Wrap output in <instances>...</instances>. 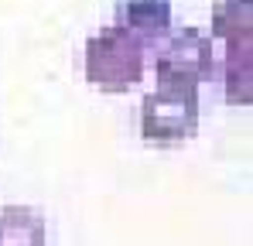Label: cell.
<instances>
[{"label": "cell", "instance_id": "obj_1", "mask_svg": "<svg viewBox=\"0 0 253 246\" xmlns=\"http://www.w3.org/2000/svg\"><path fill=\"white\" fill-rule=\"evenodd\" d=\"M212 35L226 41L222 82L229 103H250V69H253V38H250V0H215L212 7Z\"/></svg>", "mask_w": 253, "mask_h": 246}, {"label": "cell", "instance_id": "obj_2", "mask_svg": "<svg viewBox=\"0 0 253 246\" xmlns=\"http://www.w3.org/2000/svg\"><path fill=\"white\" fill-rule=\"evenodd\" d=\"M144 48L124 28H103L85 41V79L99 89L120 92L144 76Z\"/></svg>", "mask_w": 253, "mask_h": 246}, {"label": "cell", "instance_id": "obj_3", "mask_svg": "<svg viewBox=\"0 0 253 246\" xmlns=\"http://www.w3.org/2000/svg\"><path fill=\"white\" fill-rule=\"evenodd\" d=\"M199 130V92L195 85L158 82L140 103V133L154 144H174Z\"/></svg>", "mask_w": 253, "mask_h": 246}, {"label": "cell", "instance_id": "obj_4", "mask_svg": "<svg viewBox=\"0 0 253 246\" xmlns=\"http://www.w3.org/2000/svg\"><path fill=\"white\" fill-rule=\"evenodd\" d=\"M154 72L158 82H174V85H195L209 82L219 72V58H215V44L206 31L199 28H181L174 31L161 51L154 55Z\"/></svg>", "mask_w": 253, "mask_h": 246}, {"label": "cell", "instance_id": "obj_5", "mask_svg": "<svg viewBox=\"0 0 253 246\" xmlns=\"http://www.w3.org/2000/svg\"><path fill=\"white\" fill-rule=\"evenodd\" d=\"M117 28L130 31L140 44L165 41L171 31V0H117Z\"/></svg>", "mask_w": 253, "mask_h": 246}, {"label": "cell", "instance_id": "obj_6", "mask_svg": "<svg viewBox=\"0 0 253 246\" xmlns=\"http://www.w3.org/2000/svg\"><path fill=\"white\" fill-rule=\"evenodd\" d=\"M48 226L38 208L7 205L0 212V246H44Z\"/></svg>", "mask_w": 253, "mask_h": 246}]
</instances>
